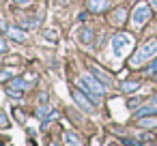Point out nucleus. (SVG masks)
<instances>
[{
    "instance_id": "obj_1",
    "label": "nucleus",
    "mask_w": 157,
    "mask_h": 146,
    "mask_svg": "<svg viewBox=\"0 0 157 146\" xmlns=\"http://www.w3.org/2000/svg\"><path fill=\"white\" fill-rule=\"evenodd\" d=\"M155 54H157V39H151V41H146L144 45H140V47L136 50V54H133L131 60H129V67L138 69V67H142L144 62H148Z\"/></svg>"
},
{
    "instance_id": "obj_2",
    "label": "nucleus",
    "mask_w": 157,
    "mask_h": 146,
    "mask_svg": "<svg viewBox=\"0 0 157 146\" xmlns=\"http://www.w3.org/2000/svg\"><path fill=\"white\" fill-rule=\"evenodd\" d=\"M78 86H80V88H84V90L93 97V101H99V99H101V95L105 92V86H103L101 82H97V80H95L93 75H88V73L78 77Z\"/></svg>"
},
{
    "instance_id": "obj_3",
    "label": "nucleus",
    "mask_w": 157,
    "mask_h": 146,
    "mask_svg": "<svg viewBox=\"0 0 157 146\" xmlns=\"http://www.w3.org/2000/svg\"><path fill=\"white\" fill-rule=\"evenodd\" d=\"M148 20H151V5H148V2H138V5H133L129 24H131L133 28H142Z\"/></svg>"
},
{
    "instance_id": "obj_4",
    "label": "nucleus",
    "mask_w": 157,
    "mask_h": 146,
    "mask_svg": "<svg viewBox=\"0 0 157 146\" xmlns=\"http://www.w3.org/2000/svg\"><path fill=\"white\" fill-rule=\"evenodd\" d=\"M131 47H133V37L129 32H116L112 37V52L116 56H125Z\"/></svg>"
},
{
    "instance_id": "obj_5",
    "label": "nucleus",
    "mask_w": 157,
    "mask_h": 146,
    "mask_svg": "<svg viewBox=\"0 0 157 146\" xmlns=\"http://www.w3.org/2000/svg\"><path fill=\"white\" fill-rule=\"evenodd\" d=\"M73 99H75V103H78L84 112H95V103H93V101H90L82 90H78V88H75V90H73Z\"/></svg>"
},
{
    "instance_id": "obj_6",
    "label": "nucleus",
    "mask_w": 157,
    "mask_h": 146,
    "mask_svg": "<svg viewBox=\"0 0 157 146\" xmlns=\"http://www.w3.org/2000/svg\"><path fill=\"white\" fill-rule=\"evenodd\" d=\"M151 114H157V97L148 99L146 103H142L136 112V118H142V116H151Z\"/></svg>"
},
{
    "instance_id": "obj_7",
    "label": "nucleus",
    "mask_w": 157,
    "mask_h": 146,
    "mask_svg": "<svg viewBox=\"0 0 157 146\" xmlns=\"http://www.w3.org/2000/svg\"><path fill=\"white\" fill-rule=\"evenodd\" d=\"M24 90H26V82L22 77H15V80H11L7 84V92L11 97H20V95H24Z\"/></svg>"
},
{
    "instance_id": "obj_8",
    "label": "nucleus",
    "mask_w": 157,
    "mask_h": 146,
    "mask_svg": "<svg viewBox=\"0 0 157 146\" xmlns=\"http://www.w3.org/2000/svg\"><path fill=\"white\" fill-rule=\"evenodd\" d=\"M86 9L90 13H103L110 9V0H86Z\"/></svg>"
},
{
    "instance_id": "obj_9",
    "label": "nucleus",
    "mask_w": 157,
    "mask_h": 146,
    "mask_svg": "<svg viewBox=\"0 0 157 146\" xmlns=\"http://www.w3.org/2000/svg\"><path fill=\"white\" fill-rule=\"evenodd\" d=\"M136 127H140V129H153V127H157V116H155V114L142 116V118H138Z\"/></svg>"
},
{
    "instance_id": "obj_10",
    "label": "nucleus",
    "mask_w": 157,
    "mask_h": 146,
    "mask_svg": "<svg viewBox=\"0 0 157 146\" xmlns=\"http://www.w3.org/2000/svg\"><path fill=\"white\" fill-rule=\"evenodd\" d=\"M93 73H95V75H97V80H99V82H103L105 86H112V84H114V80H112V77H110V75L101 69V67L93 65Z\"/></svg>"
},
{
    "instance_id": "obj_11",
    "label": "nucleus",
    "mask_w": 157,
    "mask_h": 146,
    "mask_svg": "<svg viewBox=\"0 0 157 146\" xmlns=\"http://www.w3.org/2000/svg\"><path fill=\"white\" fill-rule=\"evenodd\" d=\"M7 35H9V39H13V41H20V43L28 41V35H26L24 30H20V28H9V30H7Z\"/></svg>"
},
{
    "instance_id": "obj_12",
    "label": "nucleus",
    "mask_w": 157,
    "mask_h": 146,
    "mask_svg": "<svg viewBox=\"0 0 157 146\" xmlns=\"http://www.w3.org/2000/svg\"><path fill=\"white\" fill-rule=\"evenodd\" d=\"M65 144L67 146H82V140L73 131H65Z\"/></svg>"
},
{
    "instance_id": "obj_13",
    "label": "nucleus",
    "mask_w": 157,
    "mask_h": 146,
    "mask_svg": "<svg viewBox=\"0 0 157 146\" xmlns=\"http://www.w3.org/2000/svg\"><path fill=\"white\" fill-rule=\"evenodd\" d=\"M140 88V82H121V90L123 92H133Z\"/></svg>"
},
{
    "instance_id": "obj_14",
    "label": "nucleus",
    "mask_w": 157,
    "mask_h": 146,
    "mask_svg": "<svg viewBox=\"0 0 157 146\" xmlns=\"http://www.w3.org/2000/svg\"><path fill=\"white\" fill-rule=\"evenodd\" d=\"M93 30L90 28H82V32H80V39H82V43H90L93 41Z\"/></svg>"
},
{
    "instance_id": "obj_15",
    "label": "nucleus",
    "mask_w": 157,
    "mask_h": 146,
    "mask_svg": "<svg viewBox=\"0 0 157 146\" xmlns=\"http://www.w3.org/2000/svg\"><path fill=\"white\" fill-rule=\"evenodd\" d=\"M125 15H127V11L121 7V9H116V13H114V17H112V22L114 24H123V20H125Z\"/></svg>"
},
{
    "instance_id": "obj_16",
    "label": "nucleus",
    "mask_w": 157,
    "mask_h": 146,
    "mask_svg": "<svg viewBox=\"0 0 157 146\" xmlns=\"http://www.w3.org/2000/svg\"><path fill=\"white\" fill-rule=\"evenodd\" d=\"M144 73H146V75H151V77L157 73V58H155V60H153V62H151V65L144 69Z\"/></svg>"
},
{
    "instance_id": "obj_17",
    "label": "nucleus",
    "mask_w": 157,
    "mask_h": 146,
    "mask_svg": "<svg viewBox=\"0 0 157 146\" xmlns=\"http://www.w3.org/2000/svg\"><path fill=\"white\" fill-rule=\"evenodd\" d=\"M9 77H11V69H2V73H0V80H2V82H9Z\"/></svg>"
},
{
    "instance_id": "obj_18",
    "label": "nucleus",
    "mask_w": 157,
    "mask_h": 146,
    "mask_svg": "<svg viewBox=\"0 0 157 146\" xmlns=\"http://www.w3.org/2000/svg\"><path fill=\"white\" fill-rule=\"evenodd\" d=\"M13 2H15L17 7H22V9H24V7H30V2H33V0H13Z\"/></svg>"
},
{
    "instance_id": "obj_19",
    "label": "nucleus",
    "mask_w": 157,
    "mask_h": 146,
    "mask_svg": "<svg viewBox=\"0 0 157 146\" xmlns=\"http://www.w3.org/2000/svg\"><path fill=\"white\" fill-rule=\"evenodd\" d=\"M0 120H2V127H5V129L9 127V118H7V114H5V112L0 114Z\"/></svg>"
},
{
    "instance_id": "obj_20",
    "label": "nucleus",
    "mask_w": 157,
    "mask_h": 146,
    "mask_svg": "<svg viewBox=\"0 0 157 146\" xmlns=\"http://www.w3.org/2000/svg\"><path fill=\"white\" fill-rule=\"evenodd\" d=\"M148 5H151L153 9H157V0H148Z\"/></svg>"
},
{
    "instance_id": "obj_21",
    "label": "nucleus",
    "mask_w": 157,
    "mask_h": 146,
    "mask_svg": "<svg viewBox=\"0 0 157 146\" xmlns=\"http://www.w3.org/2000/svg\"><path fill=\"white\" fill-rule=\"evenodd\" d=\"M48 146H58V144H56V142H50V144H48Z\"/></svg>"
},
{
    "instance_id": "obj_22",
    "label": "nucleus",
    "mask_w": 157,
    "mask_h": 146,
    "mask_svg": "<svg viewBox=\"0 0 157 146\" xmlns=\"http://www.w3.org/2000/svg\"><path fill=\"white\" fill-rule=\"evenodd\" d=\"M153 77H155V80H157V73H155V75H153Z\"/></svg>"
},
{
    "instance_id": "obj_23",
    "label": "nucleus",
    "mask_w": 157,
    "mask_h": 146,
    "mask_svg": "<svg viewBox=\"0 0 157 146\" xmlns=\"http://www.w3.org/2000/svg\"><path fill=\"white\" fill-rule=\"evenodd\" d=\"M63 2H69V0H63Z\"/></svg>"
}]
</instances>
